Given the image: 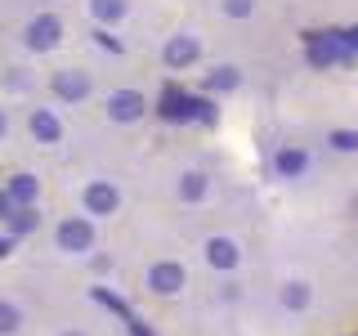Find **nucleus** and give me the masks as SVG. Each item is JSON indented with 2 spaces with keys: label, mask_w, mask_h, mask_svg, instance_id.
<instances>
[{
  "label": "nucleus",
  "mask_w": 358,
  "mask_h": 336,
  "mask_svg": "<svg viewBox=\"0 0 358 336\" xmlns=\"http://www.w3.org/2000/svg\"><path fill=\"white\" fill-rule=\"evenodd\" d=\"M31 36H36V45L41 41H54V22H36V27H31Z\"/></svg>",
  "instance_id": "20e7f679"
},
{
  "label": "nucleus",
  "mask_w": 358,
  "mask_h": 336,
  "mask_svg": "<svg viewBox=\"0 0 358 336\" xmlns=\"http://www.w3.org/2000/svg\"><path fill=\"white\" fill-rule=\"evenodd\" d=\"M90 202H94L99 211H108V206H112V193H108V188H94V193H90Z\"/></svg>",
  "instance_id": "39448f33"
},
{
  "label": "nucleus",
  "mask_w": 358,
  "mask_h": 336,
  "mask_svg": "<svg viewBox=\"0 0 358 336\" xmlns=\"http://www.w3.org/2000/svg\"><path fill=\"white\" fill-rule=\"evenodd\" d=\"M152 287H157V291H175V287H179V269H175V265H157V269H152Z\"/></svg>",
  "instance_id": "f257e3e1"
},
{
  "label": "nucleus",
  "mask_w": 358,
  "mask_h": 336,
  "mask_svg": "<svg viewBox=\"0 0 358 336\" xmlns=\"http://www.w3.org/2000/svg\"><path fill=\"white\" fill-rule=\"evenodd\" d=\"M9 328H14V309L0 305V332H9Z\"/></svg>",
  "instance_id": "0eeeda50"
},
{
  "label": "nucleus",
  "mask_w": 358,
  "mask_h": 336,
  "mask_svg": "<svg viewBox=\"0 0 358 336\" xmlns=\"http://www.w3.org/2000/svg\"><path fill=\"white\" fill-rule=\"evenodd\" d=\"M171 59L179 63V59H193V45H171Z\"/></svg>",
  "instance_id": "423d86ee"
},
{
  "label": "nucleus",
  "mask_w": 358,
  "mask_h": 336,
  "mask_svg": "<svg viewBox=\"0 0 358 336\" xmlns=\"http://www.w3.org/2000/svg\"><path fill=\"white\" fill-rule=\"evenodd\" d=\"M63 242L67 246H76V242L85 246V229H81V224H67V229H63Z\"/></svg>",
  "instance_id": "7ed1b4c3"
},
{
  "label": "nucleus",
  "mask_w": 358,
  "mask_h": 336,
  "mask_svg": "<svg viewBox=\"0 0 358 336\" xmlns=\"http://www.w3.org/2000/svg\"><path fill=\"white\" fill-rule=\"evenodd\" d=\"M112 112H121V117H134V112H139V99H134V94L112 99Z\"/></svg>",
  "instance_id": "f03ea898"
},
{
  "label": "nucleus",
  "mask_w": 358,
  "mask_h": 336,
  "mask_svg": "<svg viewBox=\"0 0 358 336\" xmlns=\"http://www.w3.org/2000/svg\"><path fill=\"white\" fill-rule=\"evenodd\" d=\"M36 130H41V134H59V126H54L50 117H36Z\"/></svg>",
  "instance_id": "6e6552de"
}]
</instances>
